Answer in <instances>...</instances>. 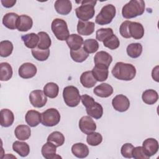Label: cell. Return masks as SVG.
<instances>
[{"label":"cell","mask_w":159,"mask_h":159,"mask_svg":"<svg viewBox=\"0 0 159 159\" xmlns=\"http://www.w3.org/2000/svg\"><path fill=\"white\" fill-rule=\"evenodd\" d=\"M111 73L116 78L119 80L130 81L135 76L136 69L130 63L120 61L115 64Z\"/></svg>","instance_id":"obj_1"},{"label":"cell","mask_w":159,"mask_h":159,"mask_svg":"<svg viewBox=\"0 0 159 159\" xmlns=\"http://www.w3.org/2000/svg\"><path fill=\"white\" fill-rule=\"evenodd\" d=\"M145 2L142 0H131L122 9V16L127 19L141 16L145 11Z\"/></svg>","instance_id":"obj_2"},{"label":"cell","mask_w":159,"mask_h":159,"mask_svg":"<svg viewBox=\"0 0 159 159\" xmlns=\"http://www.w3.org/2000/svg\"><path fill=\"white\" fill-rule=\"evenodd\" d=\"M81 101L83 106L86 107V111L88 116L95 119H99L102 116V106L99 103L96 102L93 98L88 94H83L81 96Z\"/></svg>","instance_id":"obj_3"},{"label":"cell","mask_w":159,"mask_h":159,"mask_svg":"<svg viewBox=\"0 0 159 159\" xmlns=\"http://www.w3.org/2000/svg\"><path fill=\"white\" fill-rule=\"evenodd\" d=\"M81 6L76 8L75 13L76 17L82 21H88L92 19L95 14L94 6L96 1H80Z\"/></svg>","instance_id":"obj_4"},{"label":"cell","mask_w":159,"mask_h":159,"mask_svg":"<svg viewBox=\"0 0 159 159\" xmlns=\"http://www.w3.org/2000/svg\"><path fill=\"white\" fill-rule=\"evenodd\" d=\"M116 9L114 5L109 4L103 6L100 12L96 16L95 22L96 24L104 25L110 24L116 16Z\"/></svg>","instance_id":"obj_5"},{"label":"cell","mask_w":159,"mask_h":159,"mask_svg":"<svg viewBox=\"0 0 159 159\" xmlns=\"http://www.w3.org/2000/svg\"><path fill=\"white\" fill-rule=\"evenodd\" d=\"M51 29L56 38L59 40H66L70 35L67 24L62 19H55L52 22Z\"/></svg>","instance_id":"obj_6"},{"label":"cell","mask_w":159,"mask_h":159,"mask_svg":"<svg viewBox=\"0 0 159 159\" xmlns=\"http://www.w3.org/2000/svg\"><path fill=\"white\" fill-rule=\"evenodd\" d=\"M63 98L65 104L71 107L77 106L81 101L79 90L74 86H68L64 88Z\"/></svg>","instance_id":"obj_7"},{"label":"cell","mask_w":159,"mask_h":159,"mask_svg":"<svg viewBox=\"0 0 159 159\" xmlns=\"http://www.w3.org/2000/svg\"><path fill=\"white\" fill-rule=\"evenodd\" d=\"M60 114L55 108H50L41 113V122L47 127H53L60 121Z\"/></svg>","instance_id":"obj_8"},{"label":"cell","mask_w":159,"mask_h":159,"mask_svg":"<svg viewBox=\"0 0 159 159\" xmlns=\"http://www.w3.org/2000/svg\"><path fill=\"white\" fill-rule=\"evenodd\" d=\"M29 101L33 107L40 108L46 104L47 98L43 91L36 89L30 93Z\"/></svg>","instance_id":"obj_9"},{"label":"cell","mask_w":159,"mask_h":159,"mask_svg":"<svg viewBox=\"0 0 159 159\" xmlns=\"http://www.w3.org/2000/svg\"><path fill=\"white\" fill-rule=\"evenodd\" d=\"M112 105L116 111L123 112L129 108L130 101L128 98L124 94H118L112 99Z\"/></svg>","instance_id":"obj_10"},{"label":"cell","mask_w":159,"mask_h":159,"mask_svg":"<svg viewBox=\"0 0 159 159\" xmlns=\"http://www.w3.org/2000/svg\"><path fill=\"white\" fill-rule=\"evenodd\" d=\"M79 128L84 134H89L96 129V124L89 116H83L79 120Z\"/></svg>","instance_id":"obj_11"},{"label":"cell","mask_w":159,"mask_h":159,"mask_svg":"<svg viewBox=\"0 0 159 159\" xmlns=\"http://www.w3.org/2000/svg\"><path fill=\"white\" fill-rule=\"evenodd\" d=\"M37 69L35 65L32 63L26 62L21 65L19 68V75L24 79L33 78L37 73Z\"/></svg>","instance_id":"obj_12"},{"label":"cell","mask_w":159,"mask_h":159,"mask_svg":"<svg viewBox=\"0 0 159 159\" xmlns=\"http://www.w3.org/2000/svg\"><path fill=\"white\" fill-rule=\"evenodd\" d=\"M107 66L104 65H95L92 70V73L97 81L102 82L106 81L108 78L109 70Z\"/></svg>","instance_id":"obj_13"},{"label":"cell","mask_w":159,"mask_h":159,"mask_svg":"<svg viewBox=\"0 0 159 159\" xmlns=\"http://www.w3.org/2000/svg\"><path fill=\"white\" fill-rule=\"evenodd\" d=\"M95 28V24L93 22L90 21H82L79 20L77 24V32L82 35H90L94 31Z\"/></svg>","instance_id":"obj_14"},{"label":"cell","mask_w":159,"mask_h":159,"mask_svg":"<svg viewBox=\"0 0 159 159\" xmlns=\"http://www.w3.org/2000/svg\"><path fill=\"white\" fill-rule=\"evenodd\" d=\"M142 147L147 155L150 157L157 153L158 150V142L153 138H148L143 142Z\"/></svg>","instance_id":"obj_15"},{"label":"cell","mask_w":159,"mask_h":159,"mask_svg":"<svg viewBox=\"0 0 159 159\" xmlns=\"http://www.w3.org/2000/svg\"><path fill=\"white\" fill-rule=\"evenodd\" d=\"M54 7L57 13L65 16L71 11L72 4L69 0H57L55 2Z\"/></svg>","instance_id":"obj_16"},{"label":"cell","mask_w":159,"mask_h":159,"mask_svg":"<svg viewBox=\"0 0 159 159\" xmlns=\"http://www.w3.org/2000/svg\"><path fill=\"white\" fill-rule=\"evenodd\" d=\"M129 34L134 39H142L144 35V28L142 24L137 22H130L129 24Z\"/></svg>","instance_id":"obj_17"},{"label":"cell","mask_w":159,"mask_h":159,"mask_svg":"<svg viewBox=\"0 0 159 159\" xmlns=\"http://www.w3.org/2000/svg\"><path fill=\"white\" fill-rule=\"evenodd\" d=\"M114 89L112 86L107 83H101L96 86L93 89V93L100 98H108L112 95Z\"/></svg>","instance_id":"obj_18"},{"label":"cell","mask_w":159,"mask_h":159,"mask_svg":"<svg viewBox=\"0 0 159 159\" xmlns=\"http://www.w3.org/2000/svg\"><path fill=\"white\" fill-rule=\"evenodd\" d=\"M25 119L30 127H36L41 122V113L35 110H29L25 114Z\"/></svg>","instance_id":"obj_19"},{"label":"cell","mask_w":159,"mask_h":159,"mask_svg":"<svg viewBox=\"0 0 159 159\" xmlns=\"http://www.w3.org/2000/svg\"><path fill=\"white\" fill-rule=\"evenodd\" d=\"M66 42L71 50H78L81 47L84 41L81 35L73 34L69 35L66 40Z\"/></svg>","instance_id":"obj_20"},{"label":"cell","mask_w":159,"mask_h":159,"mask_svg":"<svg viewBox=\"0 0 159 159\" xmlns=\"http://www.w3.org/2000/svg\"><path fill=\"white\" fill-rule=\"evenodd\" d=\"M0 124L4 127L11 126L14 120V116L13 112L8 109H2L0 111Z\"/></svg>","instance_id":"obj_21"},{"label":"cell","mask_w":159,"mask_h":159,"mask_svg":"<svg viewBox=\"0 0 159 159\" xmlns=\"http://www.w3.org/2000/svg\"><path fill=\"white\" fill-rule=\"evenodd\" d=\"M57 147L52 143L47 142L42 147L41 153L42 156L46 159H53L60 157L56 154ZM61 158V157H60Z\"/></svg>","instance_id":"obj_22"},{"label":"cell","mask_w":159,"mask_h":159,"mask_svg":"<svg viewBox=\"0 0 159 159\" xmlns=\"http://www.w3.org/2000/svg\"><path fill=\"white\" fill-rule=\"evenodd\" d=\"M19 16L14 12L6 14L2 18L3 25L9 29L14 30L17 29V21Z\"/></svg>","instance_id":"obj_23"},{"label":"cell","mask_w":159,"mask_h":159,"mask_svg":"<svg viewBox=\"0 0 159 159\" xmlns=\"http://www.w3.org/2000/svg\"><path fill=\"white\" fill-rule=\"evenodd\" d=\"M33 25L32 19L27 15H20L19 17L17 29L20 32H27L30 30Z\"/></svg>","instance_id":"obj_24"},{"label":"cell","mask_w":159,"mask_h":159,"mask_svg":"<svg viewBox=\"0 0 159 159\" xmlns=\"http://www.w3.org/2000/svg\"><path fill=\"white\" fill-rule=\"evenodd\" d=\"M94 61L95 65H104L109 67L112 61V57L109 53L105 51H99L95 55Z\"/></svg>","instance_id":"obj_25"},{"label":"cell","mask_w":159,"mask_h":159,"mask_svg":"<svg viewBox=\"0 0 159 159\" xmlns=\"http://www.w3.org/2000/svg\"><path fill=\"white\" fill-rule=\"evenodd\" d=\"M72 153L77 158H84L89 154V148L88 146L83 143H76L71 147Z\"/></svg>","instance_id":"obj_26"},{"label":"cell","mask_w":159,"mask_h":159,"mask_svg":"<svg viewBox=\"0 0 159 159\" xmlns=\"http://www.w3.org/2000/svg\"><path fill=\"white\" fill-rule=\"evenodd\" d=\"M14 134L19 140H26L31 135V130L27 125H19L15 129Z\"/></svg>","instance_id":"obj_27"},{"label":"cell","mask_w":159,"mask_h":159,"mask_svg":"<svg viewBox=\"0 0 159 159\" xmlns=\"http://www.w3.org/2000/svg\"><path fill=\"white\" fill-rule=\"evenodd\" d=\"M22 40L24 42V45L29 48H35L37 46L39 41V37L38 34L35 33H30L22 35L21 37Z\"/></svg>","instance_id":"obj_28"},{"label":"cell","mask_w":159,"mask_h":159,"mask_svg":"<svg viewBox=\"0 0 159 159\" xmlns=\"http://www.w3.org/2000/svg\"><path fill=\"white\" fill-rule=\"evenodd\" d=\"M12 149L22 157H27L30 153V147L27 143L18 140L13 143Z\"/></svg>","instance_id":"obj_29"},{"label":"cell","mask_w":159,"mask_h":159,"mask_svg":"<svg viewBox=\"0 0 159 159\" xmlns=\"http://www.w3.org/2000/svg\"><path fill=\"white\" fill-rule=\"evenodd\" d=\"M80 82L83 87L91 88L94 86L97 81L94 78L91 71H86L81 74L80 76Z\"/></svg>","instance_id":"obj_30"},{"label":"cell","mask_w":159,"mask_h":159,"mask_svg":"<svg viewBox=\"0 0 159 159\" xmlns=\"http://www.w3.org/2000/svg\"><path fill=\"white\" fill-rule=\"evenodd\" d=\"M12 68L11 65L7 62L0 63V80L2 81L9 80L12 76Z\"/></svg>","instance_id":"obj_31"},{"label":"cell","mask_w":159,"mask_h":159,"mask_svg":"<svg viewBox=\"0 0 159 159\" xmlns=\"http://www.w3.org/2000/svg\"><path fill=\"white\" fill-rule=\"evenodd\" d=\"M142 98L145 104L152 105L157 102L158 99V94L154 89H147L142 93Z\"/></svg>","instance_id":"obj_32"},{"label":"cell","mask_w":159,"mask_h":159,"mask_svg":"<svg viewBox=\"0 0 159 159\" xmlns=\"http://www.w3.org/2000/svg\"><path fill=\"white\" fill-rule=\"evenodd\" d=\"M142 45L140 43H132L127 47V55L132 58H136L140 56L142 52Z\"/></svg>","instance_id":"obj_33"},{"label":"cell","mask_w":159,"mask_h":159,"mask_svg":"<svg viewBox=\"0 0 159 159\" xmlns=\"http://www.w3.org/2000/svg\"><path fill=\"white\" fill-rule=\"evenodd\" d=\"M39 41L37 45V48L41 50H47L51 46L52 41L48 34L45 32H39L38 34Z\"/></svg>","instance_id":"obj_34"},{"label":"cell","mask_w":159,"mask_h":159,"mask_svg":"<svg viewBox=\"0 0 159 159\" xmlns=\"http://www.w3.org/2000/svg\"><path fill=\"white\" fill-rule=\"evenodd\" d=\"M65 140V137L61 132L59 131H54L48 136L47 141L53 143L58 147L63 145Z\"/></svg>","instance_id":"obj_35"},{"label":"cell","mask_w":159,"mask_h":159,"mask_svg":"<svg viewBox=\"0 0 159 159\" xmlns=\"http://www.w3.org/2000/svg\"><path fill=\"white\" fill-rule=\"evenodd\" d=\"M43 92L47 97L52 99L55 98L58 94L59 87L56 83L50 82L44 86Z\"/></svg>","instance_id":"obj_36"},{"label":"cell","mask_w":159,"mask_h":159,"mask_svg":"<svg viewBox=\"0 0 159 159\" xmlns=\"http://www.w3.org/2000/svg\"><path fill=\"white\" fill-rule=\"evenodd\" d=\"M70 56L72 60L77 63L83 62L89 56L83 48L81 47L78 50H70Z\"/></svg>","instance_id":"obj_37"},{"label":"cell","mask_w":159,"mask_h":159,"mask_svg":"<svg viewBox=\"0 0 159 159\" xmlns=\"http://www.w3.org/2000/svg\"><path fill=\"white\" fill-rule=\"evenodd\" d=\"M13 44L9 40H3L0 42V55L2 57H7L13 51Z\"/></svg>","instance_id":"obj_38"},{"label":"cell","mask_w":159,"mask_h":159,"mask_svg":"<svg viewBox=\"0 0 159 159\" xmlns=\"http://www.w3.org/2000/svg\"><path fill=\"white\" fill-rule=\"evenodd\" d=\"M83 48L88 53H93L98 51L99 48V43L96 40L93 39H86L83 42Z\"/></svg>","instance_id":"obj_39"},{"label":"cell","mask_w":159,"mask_h":159,"mask_svg":"<svg viewBox=\"0 0 159 159\" xmlns=\"http://www.w3.org/2000/svg\"><path fill=\"white\" fill-rule=\"evenodd\" d=\"M32 55L33 57L38 61H43L48 59L50 55V50H41L38 48L32 49Z\"/></svg>","instance_id":"obj_40"},{"label":"cell","mask_w":159,"mask_h":159,"mask_svg":"<svg viewBox=\"0 0 159 159\" xmlns=\"http://www.w3.org/2000/svg\"><path fill=\"white\" fill-rule=\"evenodd\" d=\"M113 34V30L111 28H101L96 31V38L99 42H103Z\"/></svg>","instance_id":"obj_41"},{"label":"cell","mask_w":159,"mask_h":159,"mask_svg":"<svg viewBox=\"0 0 159 159\" xmlns=\"http://www.w3.org/2000/svg\"><path fill=\"white\" fill-rule=\"evenodd\" d=\"M102 141V136L99 132L95 131L88 134L86 137L87 143L91 146H97L99 145Z\"/></svg>","instance_id":"obj_42"},{"label":"cell","mask_w":159,"mask_h":159,"mask_svg":"<svg viewBox=\"0 0 159 159\" xmlns=\"http://www.w3.org/2000/svg\"><path fill=\"white\" fill-rule=\"evenodd\" d=\"M103 45L111 50H115L119 47L120 41L118 37L115 34H113L103 42Z\"/></svg>","instance_id":"obj_43"},{"label":"cell","mask_w":159,"mask_h":159,"mask_svg":"<svg viewBox=\"0 0 159 159\" xmlns=\"http://www.w3.org/2000/svg\"><path fill=\"white\" fill-rule=\"evenodd\" d=\"M132 158L135 159H148V157L145 153L142 147L139 146L134 147L132 150Z\"/></svg>","instance_id":"obj_44"},{"label":"cell","mask_w":159,"mask_h":159,"mask_svg":"<svg viewBox=\"0 0 159 159\" xmlns=\"http://www.w3.org/2000/svg\"><path fill=\"white\" fill-rule=\"evenodd\" d=\"M134 147L130 143H126L124 144L120 149V153L124 158H132V150Z\"/></svg>","instance_id":"obj_45"},{"label":"cell","mask_w":159,"mask_h":159,"mask_svg":"<svg viewBox=\"0 0 159 159\" xmlns=\"http://www.w3.org/2000/svg\"><path fill=\"white\" fill-rule=\"evenodd\" d=\"M131 21L125 20L124 21L119 28V32L121 36L125 39H130L131 37L129 34V24Z\"/></svg>","instance_id":"obj_46"},{"label":"cell","mask_w":159,"mask_h":159,"mask_svg":"<svg viewBox=\"0 0 159 159\" xmlns=\"http://www.w3.org/2000/svg\"><path fill=\"white\" fill-rule=\"evenodd\" d=\"M1 2L4 7L6 8H10L13 7L15 5L16 1V0H1Z\"/></svg>","instance_id":"obj_47"},{"label":"cell","mask_w":159,"mask_h":159,"mask_svg":"<svg viewBox=\"0 0 159 159\" xmlns=\"http://www.w3.org/2000/svg\"><path fill=\"white\" fill-rule=\"evenodd\" d=\"M158 66H155V68H154L152 70V76L153 80H155L156 81H158Z\"/></svg>","instance_id":"obj_48"}]
</instances>
